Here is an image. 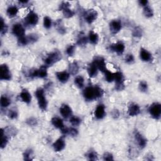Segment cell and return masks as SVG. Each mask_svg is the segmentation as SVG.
Listing matches in <instances>:
<instances>
[{
  "label": "cell",
  "instance_id": "74e56055",
  "mask_svg": "<svg viewBox=\"0 0 161 161\" xmlns=\"http://www.w3.org/2000/svg\"><path fill=\"white\" fill-rule=\"evenodd\" d=\"M18 44L20 45L25 46V45H26L27 44H29L30 42H29V40L28 37H26L25 35L23 37L18 38Z\"/></svg>",
  "mask_w": 161,
  "mask_h": 161
},
{
  "label": "cell",
  "instance_id": "8992f818",
  "mask_svg": "<svg viewBox=\"0 0 161 161\" xmlns=\"http://www.w3.org/2000/svg\"><path fill=\"white\" fill-rule=\"evenodd\" d=\"M47 67L42 65L38 69H35L30 73V76L33 77L45 78L47 76Z\"/></svg>",
  "mask_w": 161,
  "mask_h": 161
},
{
  "label": "cell",
  "instance_id": "e575fe53",
  "mask_svg": "<svg viewBox=\"0 0 161 161\" xmlns=\"http://www.w3.org/2000/svg\"><path fill=\"white\" fill-rule=\"evenodd\" d=\"M105 79L107 82L111 83L114 80V73L107 69L105 72Z\"/></svg>",
  "mask_w": 161,
  "mask_h": 161
},
{
  "label": "cell",
  "instance_id": "e0dca14e",
  "mask_svg": "<svg viewBox=\"0 0 161 161\" xmlns=\"http://www.w3.org/2000/svg\"><path fill=\"white\" fill-rule=\"evenodd\" d=\"M106 115L105 111V106L103 104H99L97 106V107L95 111V117L98 120L103 119Z\"/></svg>",
  "mask_w": 161,
  "mask_h": 161
},
{
  "label": "cell",
  "instance_id": "f546056e",
  "mask_svg": "<svg viewBox=\"0 0 161 161\" xmlns=\"http://www.w3.org/2000/svg\"><path fill=\"white\" fill-rule=\"evenodd\" d=\"M74 84L79 88H83L84 85V79L81 76H77L74 79Z\"/></svg>",
  "mask_w": 161,
  "mask_h": 161
},
{
  "label": "cell",
  "instance_id": "681fc988",
  "mask_svg": "<svg viewBox=\"0 0 161 161\" xmlns=\"http://www.w3.org/2000/svg\"><path fill=\"white\" fill-rule=\"evenodd\" d=\"M70 3L69 2H62L61 4L59 6V9L60 10H62L66 8H69L70 7Z\"/></svg>",
  "mask_w": 161,
  "mask_h": 161
},
{
  "label": "cell",
  "instance_id": "7c38bea8",
  "mask_svg": "<svg viewBox=\"0 0 161 161\" xmlns=\"http://www.w3.org/2000/svg\"><path fill=\"white\" fill-rule=\"evenodd\" d=\"M134 137L141 149H144L147 145V139L139 132L135 131L134 132Z\"/></svg>",
  "mask_w": 161,
  "mask_h": 161
},
{
  "label": "cell",
  "instance_id": "816d5d0a",
  "mask_svg": "<svg viewBox=\"0 0 161 161\" xmlns=\"http://www.w3.org/2000/svg\"><path fill=\"white\" fill-rule=\"evenodd\" d=\"M119 115H120V113L117 110H115L113 111V113H112L113 117H114L115 118H117L119 117Z\"/></svg>",
  "mask_w": 161,
  "mask_h": 161
},
{
  "label": "cell",
  "instance_id": "5bb4252c",
  "mask_svg": "<svg viewBox=\"0 0 161 161\" xmlns=\"http://www.w3.org/2000/svg\"><path fill=\"white\" fill-rule=\"evenodd\" d=\"M52 147L56 152L62 151L65 147V142L64 137L59 138L56 142H53Z\"/></svg>",
  "mask_w": 161,
  "mask_h": 161
},
{
  "label": "cell",
  "instance_id": "f5cc1de1",
  "mask_svg": "<svg viewBox=\"0 0 161 161\" xmlns=\"http://www.w3.org/2000/svg\"><path fill=\"white\" fill-rule=\"evenodd\" d=\"M29 2V1H19L20 3H22V4H26Z\"/></svg>",
  "mask_w": 161,
  "mask_h": 161
},
{
  "label": "cell",
  "instance_id": "d4e9b609",
  "mask_svg": "<svg viewBox=\"0 0 161 161\" xmlns=\"http://www.w3.org/2000/svg\"><path fill=\"white\" fill-rule=\"evenodd\" d=\"M18 12V8L15 5L10 6L7 8V10H6V14H7V15L10 18H13L17 16Z\"/></svg>",
  "mask_w": 161,
  "mask_h": 161
},
{
  "label": "cell",
  "instance_id": "ab89813d",
  "mask_svg": "<svg viewBox=\"0 0 161 161\" xmlns=\"http://www.w3.org/2000/svg\"><path fill=\"white\" fill-rule=\"evenodd\" d=\"M8 31V26L6 25V24L5 23L4 20L3 19L2 17H1V34L3 35L7 32Z\"/></svg>",
  "mask_w": 161,
  "mask_h": 161
},
{
  "label": "cell",
  "instance_id": "4dcf8cb0",
  "mask_svg": "<svg viewBox=\"0 0 161 161\" xmlns=\"http://www.w3.org/2000/svg\"><path fill=\"white\" fill-rule=\"evenodd\" d=\"M143 13L145 17L147 18H151L153 16V10L151 8V7L149 5H147L144 8Z\"/></svg>",
  "mask_w": 161,
  "mask_h": 161
},
{
  "label": "cell",
  "instance_id": "f1b7e54d",
  "mask_svg": "<svg viewBox=\"0 0 161 161\" xmlns=\"http://www.w3.org/2000/svg\"><path fill=\"white\" fill-rule=\"evenodd\" d=\"M0 103H1V106L2 108H7L11 104V99L6 96H2Z\"/></svg>",
  "mask_w": 161,
  "mask_h": 161
},
{
  "label": "cell",
  "instance_id": "f6af8a7d",
  "mask_svg": "<svg viewBox=\"0 0 161 161\" xmlns=\"http://www.w3.org/2000/svg\"><path fill=\"white\" fill-rule=\"evenodd\" d=\"M27 37L29 38L30 43H34L37 42L38 39V35L35 34V33H32V34H30Z\"/></svg>",
  "mask_w": 161,
  "mask_h": 161
},
{
  "label": "cell",
  "instance_id": "30bf717a",
  "mask_svg": "<svg viewBox=\"0 0 161 161\" xmlns=\"http://www.w3.org/2000/svg\"><path fill=\"white\" fill-rule=\"evenodd\" d=\"M12 33L13 35L17 37L18 38L25 36V30L22 24L15 23L13 25L12 27Z\"/></svg>",
  "mask_w": 161,
  "mask_h": 161
},
{
  "label": "cell",
  "instance_id": "836d02e7",
  "mask_svg": "<svg viewBox=\"0 0 161 161\" xmlns=\"http://www.w3.org/2000/svg\"><path fill=\"white\" fill-rule=\"evenodd\" d=\"M69 122L71 123L72 126H77L80 125L81 123V120L80 118L76 117V116H71L69 119Z\"/></svg>",
  "mask_w": 161,
  "mask_h": 161
},
{
  "label": "cell",
  "instance_id": "44dd1931",
  "mask_svg": "<svg viewBox=\"0 0 161 161\" xmlns=\"http://www.w3.org/2000/svg\"><path fill=\"white\" fill-rule=\"evenodd\" d=\"M140 57L144 62H149L152 60V54L144 48H141L140 52Z\"/></svg>",
  "mask_w": 161,
  "mask_h": 161
},
{
  "label": "cell",
  "instance_id": "b9f144b4",
  "mask_svg": "<svg viewBox=\"0 0 161 161\" xmlns=\"http://www.w3.org/2000/svg\"><path fill=\"white\" fill-rule=\"evenodd\" d=\"M139 90L142 92H146L148 90V84L145 81H141L138 86Z\"/></svg>",
  "mask_w": 161,
  "mask_h": 161
},
{
  "label": "cell",
  "instance_id": "7402d4cb",
  "mask_svg": "<svg viewBox=\"0 0 161 161\" xmlns=\"http://www.w3.org/2000/svg\"><path fill=\"white\" fill-rule=\"evenodd\" d=\"M51 123L55 128L60 130H62L65 127L63 120L58 117H53L51 120Z\"/></svg>",
  "mask_w": 161,
  "mask_h": 161
},
{
  "label": "cell",
  "instance_id": "7dc6e473",
  "mask_svg": "<svg viewBox=\"0 0 161 161\" xmlns=\"http://www.w3.org/2000/svg\"><path fill=\"white\" fill-rule=\"evenodd\" d=\"M125 60L127 64H132L134 62V57L132 53H129L126 56Z\"/></svg>",
  "mask_w": 161,
  "mask_h": 161
},
{
  "label": "cell",
  "instance_id": "ffe728a7",
  "mask_svg": "<svg viewBox=\"0 0 161 161\" xmlns=\"http://www.w3.org/2000/svg\"><path fill=\"white\" fill-rule=\"evenodd\" d=\"M20 98L23 102L26 104H30L32 101V96L30 92L26 89H23L20 94Z\"/></svg>",
  "mask_w": 161,
  "mask_h": 161
},
{
  "label": "cell",
  "instance_id": "7bdbcfd3",
  "mask_svg": "<svg viewBox=\"0 0 161 161\" xmlns=\"http://www.w3.org/2000/svg\"><path fill=\"white\" fill-rule=\"evenodd\" d=\"M26 123L29 126H36L37 125L38 122H37V120L36 118H33V117H31V118H29L28 120H26Z\"/></svg>",
  "mask_w": 161,
  "mask_h": 161
},
{
  "label": "cell",
  "instance_id": "bcb514c9",
  "mask_svg": "<svg viewBox=\"0 0 161 161\" xmlns=\"http://www.w3.org/2000/svg\"><path fill=\"white\" fill-rule=\"evenodd\" d=\"M60 23H61V21H57V25L58 26L57 30L60 33V34H64V33H65V29L61 24H60Z\"/></svg>",
  "mask_w": 161,
  "mask_h": 161
},
{
  "label": "cell",
  "instance_id": "4fadbf2b",
  "mask_svg": "<svg viewBox=\"0 0 161 161\" xmlns=\"http://www.w3.org/2000/svg\"><path fill=\"white\" fill-rule=\"evenodd\" d=\"M93 62L96 65L98 70L101 71L102 72H105L107 70L105 59L103 58L102 57H95V59H94Z\"/></svg>",
  "mask_w": 161,
  "mask_h": 161
},
{
  "label": "cell",
  "instance_id": "8fae6325",
  "mask_svg": "<svg viewBox=\"0 0 161 161\" xmlns=\"http://www.w3.org/2000/svg\"><path fill=\"white\" fill-rule=\"evenodd\" d=\"M110 50L114 52L117 53L118 56L122 55L125 49V44L123 42L119 41L115 44H113L110 47Z\"/></svg>",
  "mask_w": 161,
  "mask_h": 161
},
{
  "label": "cell",
  "instance_id": "484cf974",
  "mask_svg": "<svg viewBox=\"0 0 161 161\" xmlns=\"http://www.w3.org/2000/svg\"><path fill=\"white\" fill-rule=\"evenodd\" d=\"M88 41V38H87L83 32H80L78 35L77 44L79 46H84L87 44Z\"/></svg>",
  "mask_w": 161,
  "mask_h": 161
},
{
  "label": "cell",
  "instance_id": "2e32d148",
  "mask_svg": "<svg viewBox=\"0 0 161 161\" xmlns=\"http://www.w3.org/2000/svg\"><path fill=\"white\" fill-rule=\"evenodd\" d=\"M59 111L60 115H61L64 118H68L71 117L72 113L71 107L66 104H64L60 106Z\"/></svg>",
  "mask_w": 161,
  "mask_h": 161
},
{
  "label": "cell",
  "instance_id": "7a4b0ae2",
  "mask_svg": "<svg viewBox=\"0 0 161 161\" xmlns=\"http://www.w3.org/2000/svg\"><path fill=\"white\" fill-rule=\"evenodd\" d=\"M35 96L37 99L38 105L40 110L42 111H46L47 108V100L45 95V91L42 88H38L35 93Z\"/></svg>",
  "mask_w": 161,
  "mask_h": 161
},
{
  "label": "cell",
  "instance_id": "1f68e13d",
  "mask_svg": "<svg viewBox=\"0 0 161 161\" xmlns=\"http://www.w3.org/2000/svg\"><path fill=\"white\" fill-rule=\"evenodd\" d=\"M23 156L25 160H32L33 157V152L32 149H29L24 152Z\"/></svg>",
  "mask_w": 161,
  "mask_h": 161
},
{
  "label": "cell",
  "instance_id": "9c48e42d",
  "mask_svg": "<svg viewBox=\"0 0 161 161\" xmlns=\"http://www.w3.org/2000/svg\"><path fill=\"white\" fill-rule=\"evenodd\" d=\"M11 79V74L8 66L4 64L0 66V79L10 80Z\"/></svg>",
  "mask_w": 161,
  "mask_h": 161
},
{
  "label": "cell",
  "instance_id": "6da1fadb",
  "mask_svg": "<svg viewBox=\"0 0 161 161\" xmlns=\"http://www.w3.org/2000/svg\"><path fill=\"white\" fill-rule=\"evenodd\" d=\"M83 95L86 100L91 102L102 97L103 95V91L98 86H87L83 90Z\"/></svg>",
  "mask_w": 161,
  "mask_h": 161
},
{
  "label": "cell",
  "instance_id": "3957f363",
  "mask_svg": "<svg viewBox=\"0 0 161 161\" xmlns=\"http://www.w3.org/2000/svg\"><path fill=\"white\" fill-rule=\"evenodd\" d=\"M61 59H62L61 53L58 50H55L49 53L47 56L46 58L44 59V62L47 67L51 66L55 63L59 62V60H61Z\"/></svg>",
  "mask_w": 161,
  "mask_h": 161
},
{
  "label": "cell",
  "instance_id": "ac0fdd59",
  "mask_svg": "<svg viewBox=\"0 0 161 161\" xmlns=\"http://www.w3.org/2000/svg\"><path fill=\"white\" fill-rule=\"evenodd\" d=\"M140 108L139 105L136 103H131L128 109V114L130 117H135L138 115L140 113Z\"/></svg>",
  "mask_w": 161,
  "mask_h": 161
},
{
  "label": "cell",
  "instance_id": "5b68a950",
  "mask_svg": "<svg viewBox=\"0 0 161 161\" xmlns=\"http://www.w3.org/2000/svg\"><path fill=\"white\" fill-rule=\"evenodd\" d=\"M150 115L156 120H159L161 115V105L159 103H153L148 110Z\"/></svg>",
  "mask_w": 161,
  "mask_h": 161
},
{
  "label": "cell",
  "instance_id": "52a82bcc",
  "mask_svg": "<svg viewBox=\"0 0 161 161\" xmlns=\"http://www.w3.org/2000/svg\"><path fill=\"white\" fill-rule=\"evenodd\" d=\"M25 23L30 26H35L38 23V16L34 11H30L24 19Z\"/></svg>",
  "mask_w": 161,
  "mask_h": 161
},
{
  "label": "cell",
  "instance_id": "d590c367",
  "mask_svg": "<svg viewBox=\"0 0 161 161\" xmlns=\"http://www.w3.org/2000/svg\"><path fill=\"white\" fill-rule=\"evenodd\" d=\"M2 142H1V148L4 149L5 147L7 145L8 142V137L5 135V134L2 132Z\"/></svg>",
  "mask_w": 161,
  "mask_h": 161
},
{
  "label": "cell",
  "instance_id": "277c9868",
  "mask_svg": "<svg viewBox=\"0 0 161 161\" xmlns=\"http://www.w3.org/2000/svg\"><path fill=\"white\" fill-rule=\"evenodd\" d=\"M124 76L121 72L114 73V80L115 81V89L117 91H122L125 88Z\"/></svg>",
  "mask_w": 161,
  "mask_h": 161
},
{
  "label": "cell",
  "instance_id": "f907efd6",
  "mask_svg": "<svg viewBox=\"0 0 161 161\" xmlns=\"http://www.w3.org/2000/svg\"><path fill=\"white\" fill-rule=\"evenodd\" d=\"M139 4L141 5L144 6V7H145V6H147V5H148V1L147 0H140V1L138 2Z\"/></svg>",
  "mask_w": 161,
  "mask_h": 161
},
{
  "label": "cell",
  "instance_id": "603a6c76",
  "mask_svg": "<svg viewBox=\"0 0 161 161\" xmlns=\"http://www.w3.org/2000/svg\"><path fill=\"white\" fill-rule=\"evenodd\" d=\"M98 69L97 68L96 65L93 62L89 64L88 68H87L88 75L90 77H95L98 74Z\"/></svg>",
  "mask_w": 161,
  "mask_h": 161
},
{
  "label": "cell",
  "instance_id": "f35d334b",
  "mask_svg": "<svg viewBox=\"0 0 161 161\" xmlns=\"http://www.w3.org/2000/svg\"><path fill=\"white\" fill-rule=\"evenodd\" d=\"M66 53L67 55L69 57H72L75 52V46L73 45H69L66 49Z\"/></svg>",
  "mask_w": 161,
  "mask_h": 161
},
{
  "label": "cell",
  "instance_id": "cb8c5ba5",
  "mask_svg": "<svg viewBox=\"0 0 161 161\" xmlns=\"http://www.w3.org/2000/svg\"><path fill=\"white\" fill-rule=\"evenodd\" d=\"M88 38V40L90 41V42L91 44L96 45L98 42V40H99V36H98L97 33L91 30L89 32Z\"/></svg>",
  "mask_w": 161,
  "mask_h": 161
},
{
  "label": "cell",
  "instance_id": "8d00e7d4",
  "mask_svg": "<svg viewBox=\"0 0 161 161\" xmlns=\"http://www.w3.org/2000/svg\"><path fill=\"white\" fill-rule=\"evenodd\" d=\"M44 26L46 29H49L52 26V20L50 17L46 16L44 18Z\"/></svg>",
  "mask_w": 161,
  "mask_h": 161
},
{
  "label": "cell",
  "instance_id": "d6986e66",
  "mask_svg": "<svg viewBox=\"0 0 161 161\" xmlns=\"http://www.w3.org/2000/svg\"><path fill=\"white\" fill-rule=\"evenodd\" d=\"M56 77L59 81L62 83H65L68 81L70 77V74L68 71H59L56 72Z\"/></svg>",
  "mask_w": 161,
  "mask_h": 161
},
{
  "label": "cell",
  "instance_id": "9a60e30c",
  "mask_svg": "<svg viewBox=\"0 0 161 161\" xmlns=\"http://www.w3.org/2000/svg\"><path fill=\"white\" fill-rule=\"evenodd\" d=\"M122 28V23L119 20H113L110 23V30L113 34H117Z\"/></svg>",
  "mask_w": 161,
  "mask_h": 161
},
{
  "label": "cell",
  "instance_id": "ee69618b",
  "mask_svg": "<svg viewBox=\"0 0 161 161\" xmlns=\"http://www.w3.org/2000/svg\"><path fill=\"white\" fill-rule=\"evenodd\" d=\"M8 117L10 119H16L18 117V112L15 110H10L8 113Z\"/></svg>",
  "mask_w": 161,
  "mask_h": 161
},
{
  "label": "cell",
  "instance_id": "ba28073f",
  "mask_svg": "<svg viewBox=\"0 0 161 161\" xmlns=\"http://www.w3.org/2000/svg\"><path fill=\"white\" fill-rule=\"evenodd\" d=\"M98 12L95 10H87L84 13L85 21L88 24L93 23L98 18Z\"/></svg>",
  "mask_w": 161,
  "mask_h": 161
},
{
  "label": "cell",
  "instance_id": "d6a6232c",
  "mask_svg": "<svg viewBox=\"0 0 161 161\" xmlns=\"http://www.w3.org/2000/svg\"><path fill=\"white\" fill-rule=\"evenodd\" d=\"M62 11L64 17L66 18H70L72 17L75 14V12L73 10H71L70 8H66L62 10Z\"/></svg>",
  "mask_w": 161,
  "mask_h": 161
},
{
  "label": "cell",
  "instance_id": "c3c4849f",
  "mask_svg": "<svg viewBox=\"0 0 161 161\" xmlns=\"http://www.w3.org/2000/svg\"><path fill=\"white\" fill-rule=\"evenodd\" d=\"M103 160H113V156L112 154L110 152H105L103 154Z\"/></svg>",
  "mask_w": 161,
  "mask_h": 161
},
{
  "label": "cell",
  "instance_id": "4316f807",
  "mask_svg": "<svg viewBox=\"0 0 161 161\" xmlns=\"http://www.w3.org/2000/svg\"><path fill=\"white\" fill-rule=\"evenodd\" d=\"M79 65L76 62H72L69 65V74L72 75H76L79 72Z\"/></svg>",
  "mask_w": 161,
  "mask_h": 161
},
{
  "label": "cell",
  "instance_id": "83f0119b",
  "mask_svg": "<svg viewBox=\"0 0 161 161\" xmlns=\"http://www.w3.org/2000/svg\"><path fill=\"white\" fill-rule=\"evenodd\" d=\"M86 157L89 160H97L98 156L97 152L94 150H90L86 154Z\"/></svg>",
  "mask_w": 161,
  "mask_h": 161
},
{
  "label": "cell",
  "instance_id": "60d3db41",
  "mask_svg": "<svg viewBox=\"0 0 161 161\" xmlns=\"http://www.w3.org/2000/svg\"><path fill=\"white\" fill-rule=\"evenodd\" d=\"M142 35V30L140 27H136L133 31V36L140 38Z\"/></svg>",
  "mask_w": 161,
  "mask_h": 161
}]
</instances>
